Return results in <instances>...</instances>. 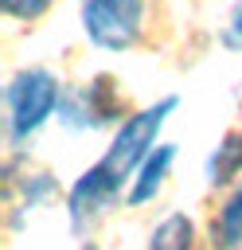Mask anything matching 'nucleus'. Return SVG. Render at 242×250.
Segmentation results:
<instances>
[{
	"label": "nucleus",
	"mask_w": 242,
	"mask_h": 250,
	"mask_svg": "<svg viewBox=\"0 0 242 250\" xmlns=\"http://www.w3.org/2000/svg\"><path fill=\"white\" fill-rule=\"evenodd\" d=\"M176 105H180V98L164 94V98L148 102L144 109L129 113L125 125H117V133H113L109 148L101 152V160L90 164L74 180V188L66 191V215H70L74 230H90L121 195H129L125 188H133V176L141 172V164L160 145V129L168 125Z\"/></svg>",
	"instance_id": "nucleus-1"
},
{
	"label": "nucleus",
	"mask_w": 242,
	"mask_h": 250,
	"mask_svg": "<svg viewBox=\"0 0 242 250\" xmlns=\"http://www.w3.org/2000/svg\"><path fill=\"white\" fill-rule=\"evenodd\" d=\"M66 86L47 66H23L4 86V117H8V141L23 145L31 141L51 117H59Z\"/></svg>",
	"instance_id": "nucleus-2"
},
{
	"label": "nucleus",
	"mask_w": 242,
	"mask_h": 250,
	"mask_svg": "<svg viewBox=\"0 0 242 250\" xmlns=\"http://www.w3.org/2000/svg\"><path fill=\"white\" fill-rule=\"evenodd\" d=\"M59 121L70 133H98L105 125H125V98L109 74H98L82 86H66Z\"/></svg>",
	"instance_id": "nucleus-3"
},
{
	"label": "nucleus",
	"mask_w": 242,
	"mask_h": 250,
	"mask_svg": "<svg viewBox=\"0 0 242 250\" xmlns=\"http://www.w3.org/2000/svg\"><path fill=\"white\" fill-rule=\"evenodd\" d=\"M82 35L101 51H129L141 39L144 0H82Z\"/></svg>",
	"instance_id": "nucleus-4"
},
{
	"label": "nucleus",
	"mask_w": 242,
	"mask_h": 250,
	"mask_svg": "<svg viewBox=\"0 0 242 250\" xmlns=\"http://www.w3.org/2000/svg\"><path fill=\"white\" fill-rule=\"evenodd\" d=\"M172 164H176V145H156L152 148V156L141 164V172L133 176V188H129V203L133 207H141V203H148V199H156V191L164 188V180H168V172H172Z\"/></svg>",
	"instance_id": "nucleus-5"
},
{
	"label": "nucleus",
	"mask_w": 242,
	"mask_h": 250,
	"mask_svg": "<svg viewBox=\"0 0 242 250\" xmlns=\"http://www.w3.org/2000/svg\"><path fill=\"white\" fill-rule=\"evenodd\" d=\"M242 176V129H226L207 156V184L226 188Z\"/></svg>",
	"instance_id": "nucleus-6"
},
{
	"label": "nucleus",
	"mask_w": 242,
	"mask_h": 250,
	"mask_svg": "<svg viewBox=\"0 0 242 250\" xmlns=\"http://www.w3.org/2000/svg\"><path fill=\"white\" fill-rule=\"evenodd\" d=\"M148 250H195V223L187 211H168L148 230Z\"/></svg>",
	"instance_id": "nucleus-7"
},
{
	"label": "nucleus",
	"mask_w": 242,
	"mask_h": 250,
	"mask_svg": "<svg viewBox=\"0 0 242 250\" xmlns=\"http://www.w3.org/2000/svg\"><path fill=\"white\" fill-rule=\"evenodd\" d=\"M211 250H242V180L211 223Z\"/></svg>",
	"instance_id": "nucleus-8"
},
{
	"label": "nucleus",
	"mask_w": 242,
	"mask_h": 250,
	"mask_svg": "<svg viewBox=\"0 0 242 250\" xmlns=\"http://www.w3.org/2000/svg\"><path fill=\"white\" fill-rule=\"evenodd\" d=\"M51 4H55V0H0L4 16H8V20H20V23H31V20H39V16H43Z\"/></svg>",
	"instance_id": "nucleus-9"
},
{
	"label": "nucleus",
	"mask_w": 242,
	"mask_h": 250,
	"mask_svg": "<svg viewBox=\"0 0 242 250\" xmlns=\"http://www.w3.org/2000/svg\"><path fill=\"white\" fill-rule=\"evenodd\" d=\"M222 43H226V47H242V0L230 8V20H226V27H222Z\"/></svg>",
	"instance_id": "nucleus-10"
}]
</instances>
